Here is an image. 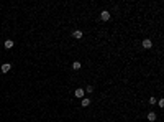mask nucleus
Instances as JSON below:
<instances>
[{
    "mask_svg": "<svg viewBox=\"0 0 164 122\" xmlns=\"http://www.w3.org/2000/svg\"><path fill=\"white\" fill-rule=\"evenodd\" d=\"M156 102H158V101H156V97H154V96H153V97H149V104H156Z\"/></svg>",
    "mask_w": 164,
    "mask_h": 122,
    "instance_id": "obj_10",
    "label": "nucleus"
},
{
    "mask_svg": "<svg viewBox=\"0 0 164 122\" xmlns=\"http://www.w3.org/2000/svg\"><path fill=\"white\" fill-rule=\"evenodd\" d=\"M81 106H82V107H87V106H90V99H89V97H82Z\"/></svg>",
    "mask_w": 164,
    "mask_h": 122,
    "instance_id": "obj_6",
    "label": "nucleus"
},
{
    "mask_svg": "<svg viewBox=\"0 0 164 122\" xmlns=\"http://www.w3.org/2000/svg\"><path fill=\"white\" fill-rule=\"evenodd\" d=\"M10 68H12L10 63H3V64H2V73H8L10 71Z\"/></svg>",
    "mask_w": 164,
    "mask_h": 122,
    "instance_id": "obj_4",
    "label": "nucleus"
},
{
    "mask_svg": "<svg viewBox=\"0 0 164 122\" xmlns=\"http://www.w3.org/2000/svg\"><path fill=\"white\" fill-rule=\"evenodd\" d=\"M100 20H102V22H107V20H110V12H108V10H104L102 13H100Z\"/></svg>",
    "mask_w": 164,
    "mask_h": 122,
    "instance_id": "obj_1",
    "label": "nucleus"
},
{
    "mask_svg": "<svg viewBox=\"0 0 164 122\" xmlns=\"http://www.w3.org/2000/svg\"><path fill=\"white\" fill-rule=\"evenodd\" d=\"M13 40H5V43H3V46H5L7 50H10V48H13Z\"/></svg>",
    "mask_w": 164,
    "mask_h": 122,
    "instance_id": "obj_3",
    "label": "nucleus"
},
{
    "mask_svg": "<svg viewBox=\"0 0 164 122\" xmlns=\"http://www.w3.org/2000/svg\"><path fill=\"white\" fill-rule=\"evenodd\" d=\"M85 92H89V94H90V92H94V86H87V89H85Z\"/></svg>",
    "mask_w": 164,
    "mask_h": 122,
    "instance_id": "obj_11",
    "label": "nucleus"
},
{
    "mask_svg": "<svg viewBox=\"0 0 164 122\" xmlns=\"http://www.w3.org/2000/svg\"><path fill=\"white\" fill-rule=\"evenodd\" d=\"M72 36H74L76 40H81L82 38V31H81V30H76V31L72 33Z\"/></svg>",
    "mask_w": 164,
    "mask_h": 122,
    "instance_id": "obj_8",
    "label": "nucleus"
},
{
    "mask_svg": "<svg viewBox=\"0 0 164 122\" xmlns=\"http://www.w3.org/2000/svg\"><path fill=\"white\" fill-rule=\"evenodd\" d=\"M158 104H159V107H163V106H164V101H163V99H159V101H158Z\"/></svg>",
    "mask_w": 164,
    "mask_h": 122,
    "instance_id": "obj_12",
    "label": "nucleus"
},
{
    "mask_svg": "<svg viewBox=\"0 0 164 122\" xmlns=\"http://www.w3.org/2000/svg\"><path fill=\"white\" fill-rule=\"evenodd\" d=\"M72 68H74V69L77 71V69H81V68H82V64L79 63V61H74V63H72Z\"/></svg>",
    "mask_w": 164,
    "mask_h": 122,
    "instance_id": "obj_9",
    "label": "nucleus"
},
{
    "mask_svg": "<svg viewBox=\"0 0 164 122\" xmlns=\"http://www.w3.org/2000/svg\"><path fill=\"white\" fill-rule=\"evenodd\" d=\"M156 119H158V116H156L154 112H149V114H148V121H149V122H154Z\"/></svg>",
    "mask_w": 164,
    "mask_h": 122,
    "instance_id": "obj_7",
    "label": "nucleus"
},
{
    "mask_svg": "<svg viewBox=\"0 0 164 122\" xmlns=\"http://www.w3.org/2000/svg\"><path fill=\"white\" fill-rule=\"evenodd\" d=\"M84 94H85V91L81 88H77L76 89V97H84Z\"/></svg>",
    "mask_w": 164,
    "mask_h": 122,
    "instance_id": "obj_5",
    "label": "nucleus"
},
{
    "mask_svg": "<svg viewBox=\"0 0 164 122\" xmlns=\"http://www.w3.org/2000/svg\"><path fill=\"white\" fill-rule=\"evenodd\" d=\"M143 48H146V50H149V48H151V46H153V41H151V40L149 38H146V40H143Z\"/></svg>",
    "mask_w": 164,
    "mask_h": 122,
    "instance_id": "obj_2",
    "label": "nucleus"
}]
</instances>
